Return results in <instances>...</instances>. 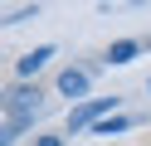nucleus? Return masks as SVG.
<instances>
[{"mask_svg":"<svg viewBox=\"0 0 151 146\" xmlns=\"http://www.w3.org/2000/svg\"><path fill=\"white\" fill-rule=\"evenodd\" d=\"M49 58H54V44H39V49H29V54H24L20 63H15V73H20V83H29V78L39 73V68L49 63Z\"/></svg>","mask_w":151,"mask_h":146,"instance_id":"3","label":"nucleus"},{"mask_svg":"<svg viewBox=\"0 0 151 146\" xmlns=\"http://www.w3.org/2000/svg\"><path fill=\"white\" fill-rule=\"evenodd\" d=\"M146 93H151V83H146Z\"/></svg>","mask_w":151,"mask_h":146,"instance_id":"9","label":"nucleus"},{"mask_svg":"<svg viewBox=\"0 0 151 146\" xmlns=\"http://www.w3.org/2000/svg\"><path fill=\"white\" fill-rule=\"evenodd\" d=\"M34 15H39V5H24V10H15L5 24H24V19H34Z\"/></svg>","mask_w":151,"mask_h":146,"instance_id":"6","label":"nucleus"},{"mask_svg":"<svg viewBox=\"0 0 151 146\" xmlns=\"http://www.w3.org/2000/svg\"><path fill=\"white\" fill-rule=\"evenodd\" d=\"M137 54H141V39H117V44L107 49V63H132Z\"/></svg>","mask_w":151,"mask_h":146,"instance_id":"4","label":"nucleus"},{"mask_svg":"<svg viewBox=\"0 0 151 146\" xmlns=\"http://www.w3.org/2000/svg\"><path fill=\"white\" fill-rule=\"evenodd\" d=\"M102 112L117 117V97H88V102H73V112H68V132L98 127V122H102Z\"/></svg>","mask_w":151,"mask_h":146,"instance_id":"1","label":"nucleus"},{"mask_svg":"<svg viewBox=\"0 0 151 146\" xmlns=\"http://www.w3.org/2000/svg\"><path fill=\"white\" fill-rule=\"evenodd\" d=\"M10 141H15V136H10V132H5V127H0V146H10Z\"/></svg>","mask_w":151,"mask_h":146,"instance_id":"8","label":"nucleus"},{"mask_svg":"<svg viewBox=\"0 0 151 146\" xmlns=\"http://www.w3.org/2000/svg\"><path fill=\"white\" fill-rule=\"evenodd\" d=\"M127 127H132V117H122V112H117V117H102L93 132H98V136H117V132H127Z\"/></svg>","mask_w":151,"mask_h":146,"instance_id":"5","label":"nucleus"},{"mask_svg":"<svg viewBox=\"0 0 151 146\" xmlns=\"http://www.w3.org/2000/svg\"><path fill=\"white\" fill-rule=\"evenodd\" d=\"M88 83H93V68H63L59 73V93L78 97V102H88Z\"/></svg>","mask_w":151,"mask_h":146,"instance_id":"2","label":"nucleus"},{"mask_svg":"<svg viewBox=\"0 0 151 146\" xmlns=\"http://www.w3.org/2000/svg\"><path fill=\"white\" fill-rule=\"evenodd\" d=\"M34 146H63V136H39Z\"/></svg>","mask_w":151,"mask_h":146,"instance_id":"7","label":"nucleus"}]
</instances>
